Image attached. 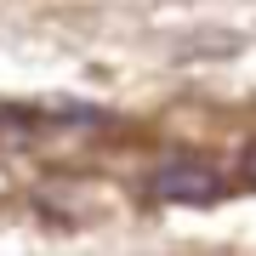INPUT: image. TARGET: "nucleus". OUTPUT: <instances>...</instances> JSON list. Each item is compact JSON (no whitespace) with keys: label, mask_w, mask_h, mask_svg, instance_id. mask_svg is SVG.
Masks as SVG:
<instances>
[{"label":"nucleus","mask_w":256,"mask_h":256,"mask_svg":"<svg viewBox=\"0 0 256 256\" xmlns=\"http://www.w3.org/2000/svg\"><path fill=\"white\" fill-rule=\"evenodd\" d=\"M148 194L160 205H216L222 200V171L210 160H194V154H176L165 160L154 176H148Z\"/></svg>","instance_id":"f257e3e1"},{"label":"nucleus","mask_w":256,"mask_h":256,"mask_svg":"<svg viewBox=\"0 0 256 256\" xmlns=\"http://www.w3.org/2000/svg\"><path fill=\"white\" fill-rule=\"evenodd\" d=\"M239 176H245V188H256V154L245 160V171H239Z\"/></svg>","instance_id":"f03ea898"}]
</instances>
